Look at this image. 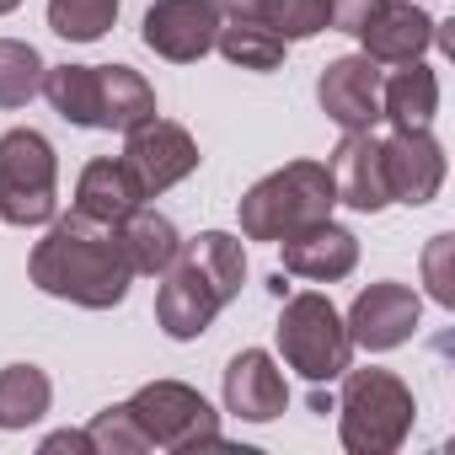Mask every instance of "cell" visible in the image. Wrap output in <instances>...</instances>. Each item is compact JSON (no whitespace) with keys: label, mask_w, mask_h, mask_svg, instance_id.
<instances>
[{"label":"cell","mask_w":455,"mask_h":455,"mask_svg":"<svg viewBox=\"0 0 455 455\" xmlns=\"http://www.w3.org/2000/svg\"><path fill=\"white\" fill-rule=\"evenodd\" d=\"M33 284L54 300H70V306H86V311H108L129 295V258L113 236V225H97L86 214H70L60 220L54 231L33 247V263H28Z\"/></svg>","instance_id":"cell-1"},{"label":"cell","mask_w":455,"mask_h":455,"mask_svg":"<svg viewBox=\"0 0 455 455\" xmlns=\"http://www.w3.org/2000/svg\"><path fill=\"white\" fill-rule=\"evenodd\" d=\"M161 290H156V322L166 338L188 343L198 332H209V322L242 295L247 279V252L236 236L225 231H204L193 242L177 247V258L161 268Z\"/></svg>","instance_id":"cell-2"},{"label":"cell","mask_w":455,"mask_h":455,"mask_svg":"<svg viewBox=\"0 0 455 455\" xmlns=\"http://www.w3.org/2000/svg\"><path fill=\"white\" fill-rule=\"evenodd\" d=\"M332 204H338L332 172L322 161H290V166H279V172H268L263 182L247 188L242 236L247 242H284V236L306 231L316 220H332Z\"/></svg>","instance_id":"cell-3"},{"label":"cell","mask_w":455,"mask_h":455,"mask_svg":"<svg viewBox=\"0 0 455 455\" xmlns=\"http://www.w3.org/2000/svg\"><path fill=\"white\" fill-rule=\"evenodd\" d=\"M412 391L391 370H343L338 428L348 455H391L412 428Z\"/></svg>","instance_id":"cell-4"},{"label":"cell","mask_w":455,"mask_h":455,"mask_svg":"<svg viewBox=\"0 0 455 455\" xmlns=\"http://www.w3.org/2000/svg\"><path fill=\"white\" fill-rule=\"evenodd\" d=\"M54 145L38 129L0 134V220L6 225H44L54 220Z\"/></svg>","instance_id":"cell-5"},{"label":"cell","mask_w":455,"mask_h":455,"mask_svg":"<svg viewBox=\"0 0 455 455\" xmlns=\"http://www.w3.org/2000/svg\"><path fill=\"white\" fill-rule=\"evenodd\" d=\"M279 348L290 370H300L306 380H338L348 370L354 338L327 295H290L279 316Z\"/></svg>","instance_id":"cell-6"},{"label":"cell","mask_w":455,"mask_h":455,"mask_svg":"<svg viewBox=\"0 0 455 455\" xmlns=\"http://www.w3.org/2000/svg\"><path fill=\"white\" fill-rule=\"evenodd\" d=\"M124 407L145 428L150 450H209V444H220V412L182 380H150Z\"/></svg>","instance_id":"cell-7"},{"label":"cell","mask_w":455,"mask_h":455,"mask_svg":"<svg viewBox=\"0 0 455 455\" xmlns=\"http://www.w3.org/2000/svg\"><path fill=\"white\" fill-rule=\"evenodd\" d=\"M124 134H129V140H124V166L140 177L145 198L177 188V182L198 166L193 134H188L182 124H172V118H145V124H134V129H124Z\"/></svg>","instance_id":"cell-8"},{"label":"cell","mask_w":455,"mask_h":455,"mask_svg":"<svg viewBox=\"0 0 455 455\" xmlns=\"http://www.w3.org/2000/svg\"><path fill=\"white\" fill-rule=\"evenodd\" d=\"M380 166L391 204H428L444 182V150L428 129H391L380 134Z\"/></svg>","instance_id":"cell-9"},{"label":"cell","mask_w":455,"mask_h":455,"mask_svg":"<svg viewBox=\"0 0 455 455\" xmlns=\"http://www.w3.org/2000/svg\"><path fill=\"white\" fill-rule=\"evenodd\" d=\"M214 33H220V12L214 0H156L145 12V49H156L161 60L172 65H193L214 49Z\"/></svg>","instance_id":"cell-10"},{"label":"cell","mask_w":455,"mask_h":455,"mask_svg":"<svg viewBox=\"0 0 455 455\" xmlns=\"http://www.w3.org/2000/svg\"><path fill=\"white\" fill-rule=\"evenodd\" d=\"M316 102L338 129H375L380 124V70L370 54H343L322 70Z\"/></svg>","instance_id":"cell-11"},{"label":"cell","mask_w":455,"mask_h":455,"mask_svg":"<svg viewBox=\"0 0 455 455\" xmlns=\"http://www.w3.org/2000/svg\"><path fill=\"white\" fill-rule=\"evenodd\" d=\"M332 188H338V204L359 209V214H380L391 204L386 193V166H380V129H343L332 161Z\"/></svg>","instance_id":"cell-12"},{"label":"cell","mask_w":455,"mask_h":455,"mask_svg":"<svg viewBox=\"0 0 455 455\" xmlns=\"http://www.w3.org/2000/svg\"><path fill=\"white\" fill-rule=\"evenodd\" d=\"M343 327L370 354L402 348L412 338V327H418V295L407 284H370V290H359V300H354Z\"/></svg>","instance_id":"cell-13"},{"label":"cell","mask_w":455,"mask_h":455,"mask_svg":"<svg viewBox=\"0 0 455 455\" xmlns=\"http://www.w3.org/2000/svg\"><path fill=\"white\" fill-rule=\"evenodd\" d=\"M364 54L375 60V65H407V60H418L428 44H444V33H439V22L428 17V12H418L412 0H386V6L364 22Z\"/></svg>","instance_id":"cell-14"},{"label":"cell","mask_w":455,"mask_h":455,"mask_svg":"<svg viewBox=\"0 0 455 455\" xmlns=\"http://www.w3.org/2000/svg\"><path fill=\"white\" fill-rule=\"evenodd\" d=\"M284 402H290V386L263 348H247L225 364V412H236L247 423H268L284 412Z\"/></svg>","instance_id":"cell-15"},{"label":"cell","mask_w":455,"mask_h":455,"mask_svg":"<svg viewBox=\"0 0 455 455\" xmlns=\"http://www.w3.org/2000/svg\"><path fill=\"white\" fill-rule=\"evenodd\" d=\"M279 247H284V274H300V279H316V284L348 279L354 263H359V242H354V231H343V225H332V220L306 225V231L284 236Z\"/></svg>","instance_id":"cell-16"},{"label":"cell","mask_w":455,"mask_h":455,"mask_svg":"<svg viewBox=\"0 0 455 455\" xmlns=\"http://www.w3.org/2000/svg\"><path fill=\"white\" fill-rule=\"evenodd\" d=\"M145 204V188H140V177L124 166V156L118 161H92L86 172H81V182H76V214H86V220H97V225H118L129 209H140Z\"/></svg>","instance_id":"cell-17"},{"label":"cell","mask_w":455,"mask_h":455,"mask_svg":"<svg viewBox=\"0 0 455 455\" xmlns=\"http://www.w3.org/2000/svg\"><path fill=\"white\" fill-rule=\"evenodd\" d=\"M434 113H439V81L428 65L407 60L391 81H380V118L391 129H428Z\"/></svg>","instance_id":"cell-18"},{"label":"cell","mask_w":455,"mask_h":455,"mask_svg":"<svg viewBox=\"0 0 455 455\" xmlns=\"http://www.w3.org/2000/svg\"><path fill=\"white\" fill-rule=\"evenodd\" d=\"M113 236H118V247H124V258H129L134 274H161L177 258V247H182L177 242V225L166 214H156V209H129L113 225Z\"/></svg>","instance_id":"cell-19"},{"label":"cell","mask_w":455,"mask_h":455,"mask_svg":"<svg viewBox=\"0 0 455 455\" xmlns=\"http://www.w3.org/2000/svg\"><path fill=\"white\" fill-rule=\"evenodd\" d=\"M44 97L76 129H102V65H54L44 70Z\"/></svg>","instance_id":"cell-20"},{"label":"cell","mask_w":455,"mask_h":455,"mask_svg":"<svg viewBox=\"0 0 455 455\" xmlns=\"http://www.w3.org/2000/svg\"><path fill=\"white\" fill-rule=\"evenodd\" d=\"M145 118H156L150 81L140 70H129V65H102V129L124 134V129H134Z\"/></svg>","instance_id":"cell-21"},{"label":"cell","mask_w":455,"mask_h":455,"mask_svg":"<svg viewBox=\"0 0 455 455\" xmlns=\"http://www.w3.org/2000/svg\"><path fill=\"white\" fill-rule=\"evenodd\" d=\"M54 386L38 364H6L0 370V428H28L49 412Z\"/></svg>","instance_id":"cell-22"},{"label":"cell","mask_w":455,"mask_h":455,"mask_svg":"<svg viewBox=\"0 0 455 455\" xmlns=\"http://www.w3.org/2000/svg\"><path fill=\"white\" fill-rule=\"evenodd\" d=\"M214 49L231 60V65H242V70H279L284 65V38L274 33V28H263V22H247V17H231L220 33H214Z\"/></svg>","instance_id":"cell-23"},{"label":"cell","mask_w":455,"mask_h":455,"mask_svg":"<svg viewBox=\"0 0 455 455\" xmlns=\"http://www.w3.org/2000/svg\"><path fill=\"white\" fill-rule=\"evenodd\" d=\"M44 60L33 44H17V38H0V108H28L38 92H44Z\"/></svg>","instance_id":"cell-24"},{"label":"cell","mask_w":455,"mask_h":455,"mask_svg":"<svg viewBox=\"0 0 455 455\" xmlns=\"http://www.w3.org/2000/svg\"><path fill=\"white\" fill-rule=\"evenodd\" d=\"M124 0H49V28L70 44H97L113 17H118Z\"/></svg>","instance_id":"cell-25"},{"label":"cell","mask_w":455,"mask_h":455,"mask_svg":"<svg viewBox=\"0 0 455 455\" xmlns=\"http://www.w3.org/2000/svg\"><path fill=\"white\" fill-rule=\"evenodd\" d=\"M263 28H274L284 44H306L327 28V0H263Z\"/></svg>","instance_id":"cell-26"},{"label":"cell","mask_w":455,"mask_h":455,"mask_svg":"<svg viewBox=\"0 0 455 455\" xmlns=\"http://www.w3.org/2000/svg\"><path fill=\"white\" fill-rule=\"evenodd\" d=\"M86 434H92L97 455H140V450H150L145 428L134 423V412H129L124 402H118V407H108V412H97Z\"/></svg>","instance_id":"cell-27"},{"label":"cell","mask_w":455,"mask_h":455,"mask_svg":"<svg viewBox=\"0 0 455 455\" xmlns=\"http://www.w3.org/2000/svg\"><path fill=\"white\" fill-rule=\"evenodd\" d=\"M450 252H455V242H450V236H434V247L423 252V274H428V290H434V300H439V306H455V274H450Z\"/></svg>","instance_id":"cell-28"},{"label":"cell","mask_w":455,"mask_h":455,"mask_svg":"<svg viewBox=\"0 0 455 455\" xmlns=\"http://www.w3.org/2000/svg\"><path fill=\"white\" fill-rule=\"evenodd\" d=\"M386 6V0H327V28H338V33H364V22L375 17Z\"/></svg>","instance_id":"cell-29"},{"label":"cell","mask_w":455,"mask_h":455,"mask_svg":"<svg viewBox=\"0 0 455 455\" xmlns=\"http://www.w3.org/2000/svg\"><path fill=\"white\" fill-rule=\"evenodd\" d=\"M44 450L54 455V450H81V455H97V444H92V434L86 428H60V434H49L44 439Z\"/></svg>","instance_id":"cell-30"},{"label":"cell","mask_w":455,"mask_h":455,"mask_svg":"<svg viewBox=\"0 0 455 455\" xmlns=\"http://www.w3.org/2000/svg\"><path fill=\"white\" fill-rule=\"evenodd\" d=\"M214 12H225V17H247V22H258V12H263V0H214Z\"/></svg>","instance_id":"cell-31"},{"label":"cell","mask_w":455,"mask_h":455,"mask_svg":"<svg viewBox=\"0 0 455 455\" xmlns=\"http://www.w3.org/2000/svg\"><path fill=\"white\" fill-rule=\"evenodd\" d=\"M22 6V0H0V17H6V12H17Z\"/></svg>","instance_id":"cell-32"}]
</instances>
